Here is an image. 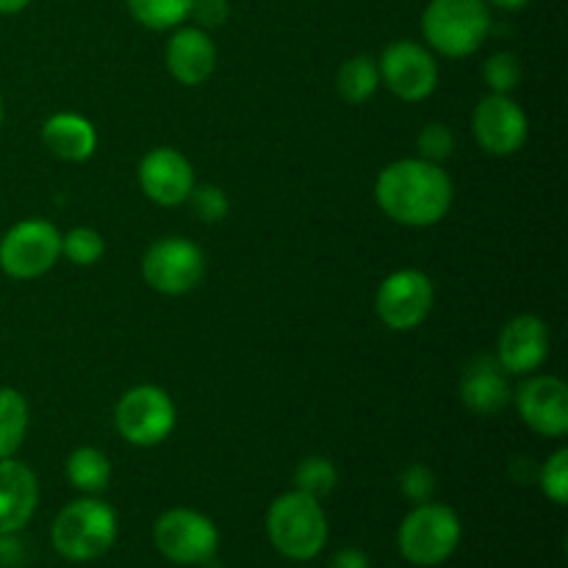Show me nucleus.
<instances>
[{
	"mask_svg": "<svg viewBox=\"0 0 568 568\" xmlns=\"http://www.w3.org/2000/svg\"><path fill=\"white\" fill-rule=\"evenodd\" d=\"M375 200L383 214L403 227H430L449 214L455 200L453 178L442 164L397 159L377 172Z\"/></svg>",
	"mask_w": 568,
	"mask_h": 568,
	"instance_id": "obj_1",
	"label": "nucleus"
},
{
	"mask_svg": "<svg viewBox=\"0 0 568 568\" xmlns=\"http://www.w3.org/2000/svg\"><path fill=\"white\" fill-rule=\"evenodd\" d=\"M491 6L486 0H430L422 11V37L444 59H466L491 33Z\"/></svg>",
	"mask_w": 568,
	"mask_h": 568,
	"instance_id": "obj_2",
	"label": "nucleus"
},
{
	"mask_svg": "<svg viewBox=\"0 0 568 568\" xmlns=\"http://www.w3.org/2000/svg\"><path fill=\"white\" fill-rule=\"evenodd\" d=\"M116 532L120 521L114 508L98 497H81L59 510L50 527V541L64 560L89 564L103 558L114 547Z\"/></svg>",
	"mask_w": 568,
	"mask_h": 568,
	"instance_id": "obj_3",
	"label": "nucleus"
},
{
	"mask_svg": "<svg viewBox=\"0 0 568 568\" xmlns=\"http://www.w3.org/2000/svg\"><path fill=\"white\" fill-rule=\"evenodd\" d=\"M327 516L320 499L303 491L281 494L266 510L270 544L288 560H314L327 544Z\"/></svg>",
	"mask_w": 568,
	"mask_h": 568,
	"instance_id": "obj_4",
	"label": "nucleus"
},
{
	"mask_svg": "<svg viewBox=\"0 0 568 568\" xmlns=\"http://www.w3.org/2000/svg\"><path fill=\"white\" fill-rule=\"evenodd\" d=\"M464 525L449 505L422 503L403 519L397 532L399 555L410 566L433 568L449 560L458 549Z\"/></svg>",
	"mask_w": 568,
	"mask_h": 568,
	"instance_id": "obj_5",
	"label": "nucleus"
},
{
	"mask_svg": "<svg viewBox=\"0 0 568 568\" xmlns=\"http://www.w3.org/2000/svg\"><path fill=\"white\" fill-rule=\"evenodd\" d=\"M178 425V408L170 394L153 383L128 388L114 408V427L133 447H159Z\"/></svg>",
	"mask_w": 568,
	"mask_h": 568,
	"instance_id": "obj_6",
	"label": "nucleus"
},
{
	"mask_svg": "<svg viewBox=\"0 0 568 568\" xmlns=\"http://www.w3.org/2000/svg\"><path fill=\"white\" fill-rule=\"evenodd\" d=\"M61 258V233L48 220H20L0 239V270L11 281H37Z\"/></svg>",
	"mask_w": 568,
	"mask_h": 568,
	"instance_id": "obj_7",
	"label": "nucleus"
},
{
	"mask_svg": "<svg viewBox=\"0 0 568 568\" xmlns=\"http://www.w3.org/2000/svg\"><path fill=\"white\" fill-rule=\"evenodd\" d=\"M205 255L192 239H155L142 255V281L164 297H183L203 283Z\"/></svg>",
	"mask_w": 568,
	"mask_h": 568,
	"instance_id": "obj_8",
	"label": "nucleus"
},
{
	"mask_svg": "<svg viewBox=\"0 0 568 568\" xmlns=\"http://www.w3.org/2000/svg\"><path fill=\"white\" fill-rule=\"evenodd\" d=\"M377 70H381V87H386L394 98L405 103H419L430 98L442 78L436 53L414 39H397L386 44L377 59Z\"/></svg>",
	"mask_w": 568,
	"mask_h": 568,
	"instance_id": "obj_9",
	"label": "nucleus"
},
{
	"mask_svg": "<svg viewBox=\"0 0 568 568\" xmlns=\"http://www.w3.org/2000/svg\"><path fill=\"white\" fill-rule=\"evenodd\" d=\"M436 305V286L422 270H397L383 277L375 294L377 320L394 333H410L422 327Z\"/></svg>",
	"mask_w": 568,
	"mask_h": 568,
	"instance_id": "obj_10",
	"label": "nucleus"
},
{
	"mask_svg": "<svg viewBox=\"0 0 568 568\" xmlns=\"http://www.w3.org/2000/svg\"><path fill=\"white\" fill-rule=\"evenodd\" d=\"M153 541L172 564L200 566L214 558L220 549V530L200 510L170 508L155 519Z\"/></svg>",
	"mask_w": 568,
	"mask_h": 568,
	"instance_id": "obj_11",
	"label": "nucleus"
},
{
	"mask_svg": "<svg viewBox=\"0 0 568 568\" xmlns=\"http://www.w3.org/2000/svg\"><path fill=\"white\" fill-rule=\"evenodd\" d=\"M471 136L480 144L483 153L494 159H508L525 150L530 136L527 111L510 94L488 92L471 111Z\"/></svg>",
	"mask_w": 568,
	"mask_h": 568,
	"instance_id": "obj_12",
	"label": "nucleus"
},
{
	"mask_svg": "<svg viewBox=\"0 0 568 568\" xmlns=\"http://www.w3.org/2000/svg\"><path fill=\"white\" fill-rule=\"evenodd\" d=\"M510 403L519 410V419L544 438H564L568 433V386L555 375H527L514 388Z\"/></svg>",
	"mask_w": 568,
	"mask_h": 568,
	"instance_id": "obj_13",
	"label": "nucleus"
},
{
	"mask_svg": "<svg viewBox=\"0 0 568 568\" xmlns=\"http://www.w3.org/2000/svg\"><path fill=\"white\" fill-rule=\"evenodd\" d=\"M139 189L144 197L153 200L155 205L175 209L183 205L197 186L194 166L181 150L175 148H153L142 161H139Z\"/></svg>",
	"mask_w": 568,
	"mask_h": 568,
	"instance_id": "obj_14",
	"label": "nucleus"
},
{
	"mask_svg": "<svg viewBox=\"0 0 568 568\" xmlns=\"http://www.w3.org/2000/svg\"><path fill=\"white\" fill-rule=\"evenodd\" d=\"M549 347H552V333L547 322L536 314H519L499 331L494 358L508 375L527 377L547 364Z\"/></svg>",
	"mask_w": 568,
	"mask_h": 568,
	"instance_id": "obj_15",
	"label": "nucleus"
},
{
	"mask_svg": "<svg viewBox=\"0 0 568 568\" xmlns=\"http://www.w3.org/2000/svg\"><path fill=\"white\" fill-rule=\"evenodd\" d=\"M164 61L181 87H203L216 70V44L203 28L178 26L166 42Z\"/></svg>",
	"mask_w": 568,
	"mask_h": 568,
	"instance_id": "obj_16",
	"label": "nucleus"
},
{
	"mask_svg": "<svg viewBox=\"0 0 568 568\" xmlns=\"http://www.w3.org/2000/svg\"><path fill=\"white\" fill-rule=\"evenodd\" d=\"M460 403L477 416H497L514 399L508 372L497 364L494 355H475L460 372Z\"/></svg>",
	"mask_w": 568,
	"mask_h": 568,
	"instance_id": "obj_17",
	"label": "nucleus"
},
{
	"mask_svg": "<svg viewBox=\"0 0 568 568\" xmlns=\"http://www.w3.org/2000/svg\"><path fill=\"white\" fill-rule=\"evenodd\" d=\"M39 505V480L22 460H0V536H17L33 519Z\"/></svg>",
	"mask_w": 568,
	"mask_h": 568,
	"instance_id": "obj_18",
	"label": "nucleus"
},
{
	"mask_svg": "<svg viewBox=\"0 0 568 568\" xmlns=\"http://www.w3.org/2000/svg\"><path fill=\"white\" fill-rule=\"evenodd\" d=\"M42 142L55 159L67 161V164H81V161L92 159L98 150V128L83 114L59 111L44 120Z\"/></svg>",
	"mask_w": 568,
	"mask_h": 568,
	"instance_id": "obj_19",
	"label": "nucleus"
},
{
	"mask_svg": "<svg viewBox=\"0 0 568 568\" xmlns=\"http://www.w3.org/2000/svg\"><path fill=\"white\" fill-rule=\"evenodd\" d=\"M67 480L75 491L87 494V497H98L109 488L111 483V460L103 449L98 447H78L72 449L67 458Z\"/></svg>",
	"mask_w": 568,
	"mask_h": 568,
	"instance_id": "obj_20",
	"label": "nucleus"
},
{
	"mask_svg": "<svg viewBox=\"0 0 568 568\" xmlns=\"http://www.w3.org/2000/svg\"><path fill=\"white\" fill-rule=\"evenodd\" d=\"M377 89H381V70H377V59H372V55L358 53L338 67L336 92L344 103H369L377 94Z\"/></svg>",
	"mask_w": 568,
	"mask_h": 568,
	"instance_id": "obj_21",
	"label": "nucleus"
},
{
	"mask_svg": "<svg viewBox=\"0 0 568 568\" xmlns=\"http://www.w3.org/2000/svg\"><path fill=\"white\" fill-rule=\"evenodd\" d=\"M28 436V403L17 388L0 386V460L14 458Z\"/></svg>",
	"mask_w": 568,
	"mask_h": 568,
	"instance_id": "obj_22",
	"label": "nucleus"
},
{
	"mask_svg": "<svg viewBox=\"0 0 568 568\" xmlns=\"http://www.w3.org/2000/svg\"><path fill=\"white\" fill-rule=\"evenodd\" d=\"M125 6L133 20L150 31H172L183 26L192 11V0H125Z\"/></svg>",
	"mask_w": 568,
	"mask_h": 568,
	"instance_id": "obj_23",
	"label": "nucleus"
},
{
	"mask_svg": "<svg viewBox=\"0 0 568 568\" xmlns=\"http://www.w3.org/2000/svg\"><path fill=\"white\" fill-rule=\"evenodd\" d=\"M338 483V471L333 466L331 458H322V455H311V458L300 460L297 469H294V488L308 497L322 499L327 494H333Z\"/></svg>",
	"mask_w": 568,
	"mask_h": 568,
	"instance_id": "obj_24",
	"label": "nucleus"
},
{
	"mask_svg": "<svg viewBox=\"0 0 568 568\" xmlns=\"http://www.w3.org/2000/svg\"><path fill=\"white\" fill-rule=\"evenodd\" d=\"M521 75H525L521 59L510 50L488 55L486 64H483V81L491 89V94H514L519 89Z\"/></svg>",
	"mask_w": 568,
	"mask_h": 568,
	"instance_id": "obj_25",
	"label": "nucleus"
},
{
	"mask_svg": "<svg viewBox=\"0 0 568 568\" xmlns=\"http://www.w3.org/2000/svg\"><path fill=\"white\" fill-rule=\"evenodd\" d=\"M105 253V242L94 227H72L61 233V255L75 266H94Z\"/></svg>",
	"mask_w": 568,
	"mask_h": 568,
	"instance_id": "obj_26",
	"label": "nucleus"
},
{
	"mask_svg": "<svg viewBox=\"0 0 568 568\" xmlns=\"http://www.w3.org/2000/svg\"><path fill=\"white\" fill-rule=\"evenodd\" d=\"M186 203L192 205V211L197 214V220L205 222V225H216V222L225 220L227 211H231V200H227L225 189L214 186V183L194 186Z\"/></svg>",
	"mask_w": 568,
	"mask_h": 568,
	"instance_id": "obj_27",
	"label": "nucleus"
},
{
	"mask_svg": "<svg viewBox=\"0 0 568 568\" xmlns=\"http://www.w3.org/2000/svg\"><path fill=\"white\" fill-rule=\"evenodd\" d=\"M538 483H541V491L547 494V499H552L555 505L568 503V449L560 447L555 449L547 458V464L538 469Z\"/></svg>",
	"mask_w": 568,
	"mask_h": 568,
	"instance_id": "obj_28",
	"label": "nucleus"
},
{
	"mask_svg": "<svg viewBox=\"0 0 568 568\" xmlns=\"http://www.w3.org/2000/svg\"><path fill=\"white\" fill-rule=\"evenodd\" d=\"M416 150H419V159L433 161V164H444L455 150V133L444 122H430L416 136Z\"/></svg>",
	"mask_w": 568,
	"mask_h": 568,
	"instance_id": "obj_29",
	"label": "nucleus"
},
{
	"mask_svg": "<svg viewBox=\"0 0 568 568\" xmlns=\"http://www.w3.org/2000/svg\"><path fill=\"white\" fill-rule=\"evenodd\" d=\"M399 491H403V497L410 499L414 505L430 503L433 491H436V475H433L430 466L425 464L405 466V471L399 475Z\"/></svg>",
	"mask_w": 568,
	"mask_h": 568,
	"instance_id": "obj_30",
	"label": "nucleus"
},
{
	"mask_svg": "<svg viewBox=\"0 0 568 568\" xmlns=\"http://www.w3.org/2000/svg\"><path fill=\"white\" fill-rule=\"evenodd\" d=\"M189 17L194 20V26L209 31V28L225 26L227 17H231V3L227 0H192V11Z\"/></svg>",
	"mask_w": 568,
	"mask_h": 568,
	"instance_id": "obj_31",
	"label": "nucleus"
},
{
	"mask_svg": "<svg viewBox=\"0 0 568 568\" xmlns=\"http://www.w3.org/2000/svg\"><path fill=\"white\" fill-rule=\"evenodd\" d=\"M331 568H369V558H366L361 549L349 547L342 549V552L331 560Z\"/></svg>",
	"mask_w": 568,
	"mask_h": 568,
	"instance_id": "obj_32",
	"label": "nucleus"
},
{
	"mask_svg": "<svg viewBox=\"0 0 568 568\" xmlns=\"http://www.w3.org/2000/svg\"><path fill=\"white\" fill-rule=\"evenodd\" d=\"M20 560H22L20 541H14V536H0V564L17 566Z\"/></svg>",
	"mask_w": 568,
	"mask_h": 568,
	"instance_id": "obj_33",
	"label": "nucleus"
},
{
	"mask_svg": "<svg viewBox=\"0 0 568 568\" xmlns=\"http://www.w3.org/2000/svg\"><path fill=\"white\" fill-rule=\"evenodd\" d=\"M28 3H31V0H0V14L14 17V14H20Z\"/></svg>",
	"mask_w": 568,
	"mask_h": 568,
	"instance_id": "obj_34",
	"label": "nucleus"
},
{
	"mask_svg": "<svg viewBox=\"0 0 568 568\" xmlns=\"http://www.w3.org/2000/svg\"><path fill=\"white\" fill-rule=\"evenodd\" d=\"M488 6H494V9H503V11H519L525 9L530 0H486Z\"/></svg>",
	"mask_w": 568,
	"mask_h": 568,
	"instance_id": "obj_35",
	"label": "nucleus"
},
{
	"mask_svg": "<svg viewBox=\"0 0 568 568\" xmlns=\"http://www.w3.org/2000/svg\"><path fill=\"white\" fill-rule=\"evenodd\" d=\"M0 125H3V98H0Z\"/></svg>",
	"mask_w": 568,
	"mask_h": 568,
	"instance_id": "obj_36",
	"label": "nucleus"
}]
</instances>
